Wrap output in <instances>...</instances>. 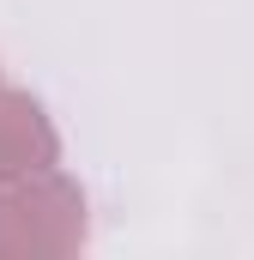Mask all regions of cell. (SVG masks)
<instances>
[{
	"mask_svg": "<svg viewBox=\"0 0 254 260\" xmlns=\"http://www.w3.org/2000/svg\"><path fill=\"white\" fill-rule=\"evenodd\" d=\"M49 218H79V194L67 182H37L0 194V254H55L73 248L61 230H43Z\"/></svg>",
	"mask_w": 254,
	"mask_h": 260,
	"instance_id": "6da1fadb",
	"label": "cell"
},
{
	"mask_svg": "<svg viewBox=\"0 0 254 260\" xmlns=\"http://www.w3.org/2000/svg\"><path fill=\"white\" fill-rule=\"evenodd\" d=\"M55 164V133L37 115V103L0 91V170H43Z\"/></svg>",
	"mask_w": 254,
	"mask_h": 260,
	"instance_id": "7a4b0ae2",
	"label": "cell"
}]
</instances>
